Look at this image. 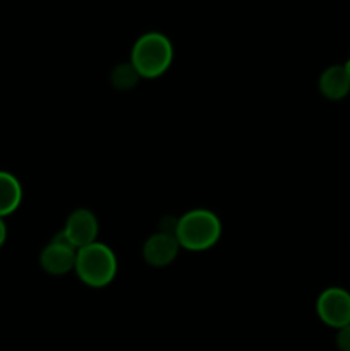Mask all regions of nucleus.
<instances>
[{"mask_svg":"<svg viewBox=\"0 0 350 351\" xmlns=\"http://www.w3.org/2000/svg\"><path fill=\"white\" fill-rule=\"evenodd\" d=\"M220 235L222 221L211 209L194 208L178 216L175 239L182 249L206 250L218 242Z\"/></svg>","mask_w":350,"mask_h":351,"instance_id":"nucleus-1","label":"nucleus"},{"mask_svg":"<svg viewBox=\"0 0 350 351\" xmlns=\"http://www.w3.org/2000/svg\"><path fill=\"white\" fill-rule=\"evenodd\" d=\"M174 60V45L160 31L141 34L130 50V64L141 77H158Z\"/></svg>","mask_w":350,"mask_h":351,"instance_id":"nucleus-2","label":"nucleus"},{"mask_svg":"<svg viewBox=\"0 0 350 351\" xmlns=\"http://www.w3.org/2000/svg\"><path fill=\"white\" fill-rule=\"evenodd\" d=\"M117 256L106 243L93 242L75 252L74 271L82 283L91 288H103L113 281L117 274Z\"/></svg>","mask_w":350,"mask_h":351,"instance_id":"nucleus-3","label":"nucleus"},{"mask_svg":"<svg viewBox=\"0 0 350 351\" xmlns=\"http://www.w3.org/2000/svg\"><path fill=\"white\" fill-rule=\"evenodd\" d=\"M316 311L325 324L342 329L350 324V293L340 287H329L319 293Z\"/></svg>","mask_w":350,"mask_h":351,"instance_id":"nucleus-4","label":"nucleus"},{"mask_svg":"<svg viewBox=\"0 0 350 351\" xmlns=\"http://www.w3.org/2000/svg\"><path fill=\"white\" fill-rule=\"evenodd\" d=\"M78 249L71 245L64 232H58L40 252V264L48 274L60 276L74 269Z\"/></svg>","mask_w":350,"mask_h":351,"instance_id":"nucleus-5","label":"nucleus"},{"mask_svg":"<svg viewBox=\"0 0 350 351\" xmlns=\"http://www.w3.org/2000/svg\"><path fill=\"white\" fill-rule=\"evenodd\" d=\"M98 219L96 215L88 208H75L67 216L64 225V235L71 242L72 247L81 249V247L89 245V243L96 242L98 237Z\"/></svg>","mask_w":350,"mask_h":351,"instance_id":"nucleus-6","label":"nucleus"},{"mask_svg":"<svg viewBox=\"0 0 350 351\" xmlns=\"http://www.w3.org/2000/svg\"><path fill=\"white\" fill-rule=\"evenodd\" d=\"M180 245H178L175 235L170 233L156 232L146 239L143 245V257L148 264L154 267L168 266L172 261H175Z\"/></svg>","mask_w":350,"mask_h":351,"instance_id":"nucleus-7","label":"nucleus"},{"mask_svg":"<svg viewBox=\"0 0 350 351\" xmlns=\"http://www.w3.org/2000/svg\"><path fill=\"white\" fill-rule=\"evenodd\" d=\"M319 91L325 98L338 101L350 91V77L345 65H329L319 75Z\"/></svg>","mask_w":350,"mask_h":351,"instance_id":"nucleus-8","label":"nucleus"},{"mask_svg":"<svg viewBox=\"0 0 350 351\" xmlns=\"http://www.w3.org/2000/svg\"><path fill=\"white\" fill-rule=\"evenodd\" d=\"M23 201V185L10 171L0 170V218L16 211Z\"/></svg>","mask_w":350,"mask_h":351,"instance_id":"nucleus-9","label":"nucleus"},{"mask_svg":"<svg viewBox=\"0 0 350 351\" xmlns=\"http://www.w3.org/2000/svg\"><path fill=\"white\" fill-rule=\"evenodd\" d=\"M139 72L134 69V65L130 62H124L113 67L112 74H110V81H112L113 88L120 89V91H127V89H132L134 86L139 82Z\"/></svg>","mask_w":350,"mask_h":351,"instance_id":"nucleus-10","label":"nucleus"},{"mask_svg":"<svg viewBox=\"0 0 350 351\" xmlns=\"http://www.w3.org/2000/svg\"><path fill=\"white\" fill-rule=\"evenodd\" d=\"M336 346L340 351H350V324L338 329L336 332Z\"/></svg>","mask_w":350,"mask_h":351,"instance_id":"nucleus-11","label":"nucleus"},{"mask_svg":"<svg viewBox=\"0 0 350 351\" xmlns=\"http://www.w3.org/2000/svg\"><path fill=\"white\" fill-rule=\"evenodd\" d=\"M5 239H7V225L5 221H3V218H0V247L5 243Z\"/></svg>","mask_w":350,"mask_h":351,"instance_id":"nucleus-12","label":"nucleus"},{"mask_svg":"<svg viewBox=\"0 0 350 351\" xmlns=\"http://www.w3.org/2000/svg\"><path fill=\"white\" fill-rule=\"evenodd\" d=\"M345 69H347V72H349V77H350V58H349V60H347Z\"/></svg>","mask_w":350,"mask_h":351,"instance_id":"nucleus-13","label":"nucleus"}]
</instances>
